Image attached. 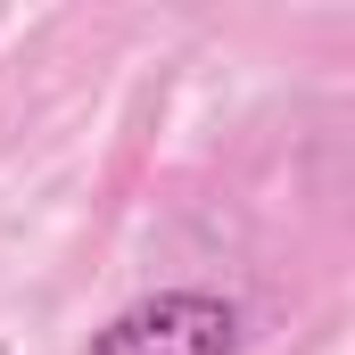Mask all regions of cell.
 <instances>
[{
    "instance_id": "6da1fadb",
    "label": "cell",
    "mask_w": 355,
    "mask_h": 355,
    "mask_svg": "<svg viewBox=\"0 0 355 355\" xmlns=\"http://www.w3.org/2000/svg\"><path fill=\"white\" fill-rule=\"evenodd\" d=\"M240 347V306L207 289H157L124 306L107 331H91V355H232Z\"/></svg>"
}]
</instances>
